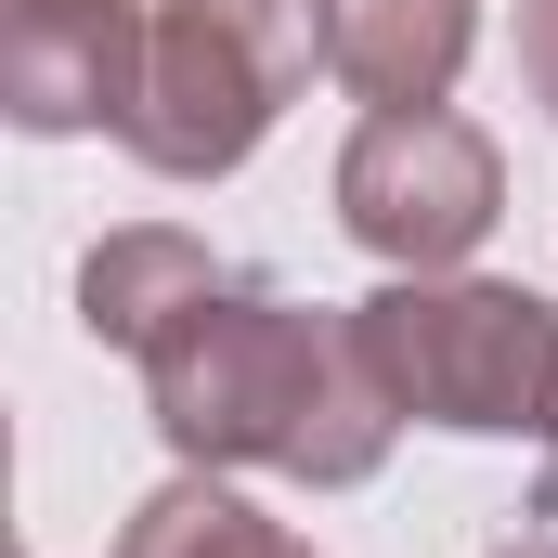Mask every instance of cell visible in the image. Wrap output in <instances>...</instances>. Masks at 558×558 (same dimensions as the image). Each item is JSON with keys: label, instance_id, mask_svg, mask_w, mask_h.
I'll return each mask as SVG.
<instances>
[{"label": "cell", "instance_id": "5b68a950", "mask_svg": "<svg viewBox=\"0 0 558 558\" xmlns=\"http://www.w3.org/2000/svg\"><path fill=\"white\" fill-rule=\"evenodd\" d=\"M143 65V0H13L0 13V105L13 131H118Z\"/></svg>", "mask_w": 558, "mask_h": 558}, {"label": "cell", "instance_id": "3957f363", "mask_svg": "<svg viewBox=\"0 0 558 558\" xmlns=\"http://www.w3.org/2000/svg\"><path fill=\"white\" fill-rule=\"evenodd\" d=\"M377 390L428 428H468V441H520L546 428V377H558V299L533 286H441L403 274L351 312Z\"/></svg>", "mask_w": 558, "mask_h": 558}, {"label": "cell", "instance_id": "8fae6325", "mask_svg": "<svg viewBox=\"0 0 558 558\" xmlns=\"http://www.w3.org/2000/svg\"><path fill=\"white\" fill-rule=\"evenodd\" d=\"M494 558H558V533H520V546H494Z\"/></svg>", "mask_w": 558, "mask_h": 558}, {"label": "cell", "instance_id": "52a82bcc", "mask_svg": "<svg viewBox=\"0 0 558 558\" xmlns=\"http://www.w3.org/2000/svg\"><path fill=\"white\" fill-rule=\"evenodd\" d=\"M208 286H221V260H208L195 234L131 221V234H105V247L78 260V325H92L105 351H131V364H143V351H156V338H169V325H182Z\"/></svg>", "mask_w": 558, "mask_h": 558}, {"label": "cell", "instance_id": "30bf717a", "mask_svg": "<svg viewBox=\"0 0 558 558\" xmlns=\"http://www.w3.org/2000/svg\"><path fill=\"white\" fill-rule=\"evenodd\" d=\"M533 441H546V494H533V520H558V377H546V428H533Z\"/></svg>", "mask_w": 558, "mask_h": 558}, {"label": "cell", "instance_id": "6da1fadb", "mask_svg": "<svg viewBox=\"0 0 558 558\" xmlns=\"http://www.w3.org/2000/svg\"><path fill=\"white\" fill-rule=\"evenodd\" d=\"M143 390H156V428L182 468H286L312 494L377 481V454L403 428L351 312H312V299H274L234 274L143 351Z\"/></svg>", "mask_w": 558, "mask_h": 558}, {"label": "cell", "instance_id": "7a4b0ae2", "mask_svg": "<svg viewBox=\"0 0 558 558\" xmlns=\"http://www.w3.org/2000/svg\"><path fill=\"white\" fill-rule=\"evenodd\" d=\"M312 65H325L312 0H156L131 105H118V143L156 182H221V169L260 156V131L286 118V92Z\"/></svg>", "mask_w": 558, "mask_h": 558}, {"label": "cell", "instance_id": "8992f818", "mask_svg": "<svg viewBox=\"0 0 558 558\" xmlns=\"http://www.w3.org/2000/svg\"><path fill=\"white\" fill-rule=\"evenodd\" d=\"M312 26L351 105H441L481 39V0H312Z\"/></svg>", "mask_w": 558, "mask_h": 558}, {"label": "cell", "instance_id": "9c48e42d", "mask_svg": "<svg viewBox=\"0 0 558 558\" xmlns=\"http://www.w3.org/2000/svg\"><path fill=\"white\" fill-rule=\"evenodd\" d=\"M520 65H533V92L558 105V0H520Z\"/></svg>", "mask_w": 558, "mask_h": 558}, {"label": "cell", "instance_id": "277c9868", "mask_svg": "<svg viewBox=\"0 0 558 558\" xmlns=\"http://www.w3.org/2000/svg\"><path fill=\"white\" fill-rule=\"evenodd\" d=\"M494 208H507V156L454 105H377L351 131V156H338V221L390 274H454L494 234Z\"/></svg>", "mask_w": 558, "mask_h": 558}, {"label": "cell", "instance_id": "ba28073f", "mask_svg": "<svg viewBox=\"0 0 558 558\" xmlns=\"http://www.w3.org/2000/svg\"><path fill=\"white\" fill-rule=\"evenodd\" d=\"M118 558H312L286 520H260L247 494H221V468H182L169 494H143Z\"/></svg>", "mask_w": 558, "mask_h": 558}]
</instances>
